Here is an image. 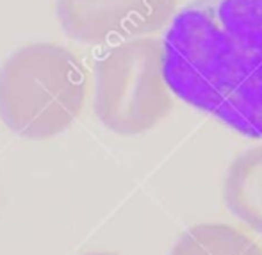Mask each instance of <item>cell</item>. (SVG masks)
<instances>
[{"label": "cell", "mask_w": 262, "mask_h": 255, "mask_svg": "<svg viewBox=\"0 0 262 255\" xmlns=\"http://www.w3.org/2000/svg\"><path fill=\"white\" fill-rule=\"evenodd\" d=\"M175 97L246 138H262V0H196L162 39Z\"/></svg>", "instance_id": "1"}, {"label": "cell", "mask_w": 262, "mask_h": 255, "mask_svg": "<svg viewBox=\"0 0 262 255\" xmlns=\"http://www.w3.org/2000/svg\"><path fill=\"white\" fill-rule=\"evenodd\" d=\"M86 93V68L73 52L32 43L0 68V120L21 138L50 139L72 127Z\"/></svg>", "instance_id": "2"}, {"label": "cell", "mask_w": 262, "mask_h": 255, "mask_svg": "<svg viewBox=\"0 0 262 255\" xmlns=\"http://www.w3.org/2000/svg\"><path fill=\"white\" fill-rule=\"evenodd\" d=\"M173 95L164 72V43L157 38L118 43L95 66V114L114 134L152 131L173 111Z\"/></svg>", "instance_id": "3"}, {"label": "cell", "mask_w": 262, "mask_h": 255, "mask_svg": "<svg viewBox=\"0 0 262 255\" xmlns=\"http://www.w3.org/2000/svg\"><path fill=\"white\" fill-rule=\"evenodd\" d=\"M177 0H57L64 32L77 41H128L156 34L175 18Z\"/></svg>", "instance_id": "4"}, {"label": "cell", "mask_w": 262, "mask_h": 255, "mask_svg": "<svg viewBox=\"0 0 262 255\" xmlns=\"http://www.w3.org/2000/svg\"><path fill=\"white\" fill-rule=\"evenodd\" d=\"M223 200L232 216L262 236V145L245 150L230 162Z\"/></svg>", "instance_id": "5"}, {"label": "cell", "mask_w": 262, "mask_h": 255, "mask_svg": "<svg viewBox=\"0 0 262 255\" xmlns=\"http://www.w3.org/2000/svg\"><path fill=\"white\" fill-rule=\"evenodd\" d=\"M169 255H262V248L232 225L202 223L187 228Z\"/></svg>", "instance_id": "6"}, {"label": "cell", "mask_w": 262, "mask_h": 255, "mask_svg": "<svg viewBox=\"0 0 262 255\" xmlns=\"http://www.w3.org/2000/svg\"><path fill=\"white\" fill-rule=\"evenodd\" d=\"M82 255H120L114 252H90V253H82Z\"/></svg>", "instance_id": "7"}]
</instances>
